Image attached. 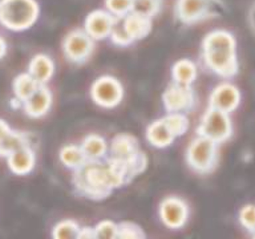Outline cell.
Masks as SVG:
<instances>
[{
	"mask_svg": "<svg viewBox=\"0 0 255 239\" xmlns=\"http://www.w3.org/2000/svg\"><path fill=\"white\" fill-rule=\"evenodd\" d=\"M134 174L125 165L109 158L107 162L87 161L83 166L75 170L73 183L80 193L88 198L103 199L112 190L129 182Z\"/></svg>",
	"mask_w": 255,
	"mask_h": 239,
	"instance_id": "obj_1",
	"label": "cell"
},
{
	"mask_svg": "<svg viewBox=\"0 0 255 239\" xmlns=\"http://www.w3.org/2000/svg\"><path fill=\"white\" fill-rule=\"evenodd\" d=\"M202 57L206 67L221 77L229 79L238 72L235 39L230 32H210L203 40Z\"/></svg>",
	"mask_w": 255,
	"mask_h": 239,
	"instance_id": "obj_2",
	"label": "cell"
},
{
	"mask_svg": "<svg viewBox=\"0 0 255 239\" xmlns=\"http://www.w3.org/2000/svg\"><path fill=\"white\" fill-rule=\"evenodd\" d=\"M39 12L36 0H0V24L9 31L29 29L39 17Z\"/></svg>",
	"mask_w": 255,
	"mask_h": 239,
	"instance_id": "obj_3",
	"label": "cell"
},
{
	"mask_svg": "<svg viewBox=\"0 0 255 239\" xmlns=\"http://www.w3.org/2000/svg\"><path fill=\"white\" fill-rule=\"evenodd\" d=\"M109 154L112 159L125 165L134 175L146 166V158L139 151L137 139L129 134L116 135L109 147Z\"/></svg>",
	"mask_w": 255,
	"mask_h": 239,
	"instance_id": "obj_4",
	"label": "cell"
},
{
	"mask_svg": "<svg viewBox=\"0 0 255 239\" xmlns=\"http://www.w3.org/2000/svg\"><path fill=\"white\" fill-rule=\"evenodd\" d=\"M186 161L191 169L201 174L210 173L218 161V143L198 134L187 147Z\"/></svg>",
	"mask_w": 255,
	"mask_h": 239,
	"instance_id": "obj_5",
	"label": "cell"
},
{
	"mask_svg": "<svg viewBox=\"0 0 255 239\" xmlns=\"http://www.w3.org/2000/svg\"><path fill=\"white\" fill-rule=\"evenodd\" d=\"M233 125L227 112L209 107L203 115L198 126V134L213 139L214 142L222 143L231 137Z\"/></svg>",
	"mask_w": 255,
	"mask_h": 239,
	"instance_id": "obj_6",
	"label": "cell"
},
{
	"mask_svg": "<svg viewBox=\"0 0 255 239\" xmlns=\"http://www.w3.org/2000/svg\"><path fill=\"white\" fill-rule=\"evenodd\" d=\"M218 0H177L175 16L183 24L199 23L217 15Z\"/></svg>",
	"mask_w": 255,
	"mask_h": 239,
	"instance_id": "obj_7",
	"label": "cell"
},
{
	"mask_svg": "<svg viewBox=\"0 0 255 239\" xmlns=\"http://www.w3.org/2000/svg\"><path fill=\"white\" fill-rule=\"evenodd\" d=\"M95 48V40L85 29H75L69 32L63 41L64 55L69 61L76 64L85 63L91 57Z\"/></svg>",
	"mask_w": 255,
	"mask_h": 239,
	"instance_id": "obj_8",
	"label": "cell"
},
{
	"mask_svg": "<svg viewBox=\"0 0 255 239\" xmlns=\"http://www.w3.org/2000/svg\"><path fill=\"white\" fill-rule=\"evenodd\" d=\"M91 96L97 105L113 108L123 100L124 89L120 81L112 76H103L92 84Z\"/></svg>",
	"mask_w": 255,
	"mask_h": 239,
	"instance_id": "obj_9",
	"label": "cell"
},
{
	"mask_svg": "<svg viewBox=\"0 0 255 239\" xmlns=\"http://www.w3.org/2000/svg\"><path fill=\"white\" fill-rule=\"evenodd\" d=\"M163 105L167 112H190L197 104V96L190 85L171 84L162 96Z\"/></svg>",
	"mask_w": 255,
	"mask_h": 239,
	"instance_id": "obj_10",
	"label": "cell"
},
{
	"mask_svg": "<svg viewBox=\"0 0 255 239\" xmlns=\"http://www.w3.org/2000/svg\"><path fill=\"white\" fill-rule=\"evenodd\" d=\"M159 217L169 229H181L185 226L189 217L187 203L178 197H167L159 205Z\"/></svg>",
	"mask_w": 255,
	"mask_h": 239,
	"instance_id": "obj_11",
	"label": "cell"
},
{
	"mask_svg": "<svg viewBox=\"0 0 255 239\" xmlns=\"http://www.w3.org/2000/svg\"><path fill=\"white\" fill-rule=\"evenodd\" d=\"M239 103H241V93L238 88L230 83L219 84L211 92L210 107L213 108L230 113L238 108Z\"/></svg>",
	"mask_w": 255,
	"mask_h": 239,
	"instance_id": "obj_12",
	"label": "cell"
},
{
	"mask_svg": "<svg viewBox=\"0 0 255 239\" xmlns=\"http://www.w3.org/2000/svg\"><path fill=\"white\" fill-rule=\"evenodd\" d=\"M116 17L111 12L97 9L91 12L85 20V31L93 40H104L109 37Z\"/></svg>",
	"mask_w": 255,
	"mask_h": 239,
	"instance_id": "obj_13",
	"label": "cell"
},
{
	"mask_svg": "<svg viewBox=\"0 0 255 239\" xmlns=\"http://www.w3.org/2000/svg\"><path fill=\"white\" fill-rule=\"evenodd\" d=\"M52 107V92L47 85H39L31 97L23 103L25 115L32 119H40L48 113Z\"/></svg>",
	"mask_w": 255,
	"mask_h": 239,
	"instance_id": "obj_14",
	"label": "cell"
},
{
	"mask_svg": "<svg viewBox=\"0 0 255 239\" xmlns=\"http://www.w3.org/2000/svg\"><path fill=\"white\" fill-rule=\"evenodd\" d=\"M7 162L9 170L16 175H27L29 174L36 163L35 150L31 145L23 146L17 150L12 151L7 157Z\"/></svg>",
	"mask_w": 255,
	"mask_h": 239,
	"instance_id": "obj_15",
	"label": "cell"
},
{
	"mask_svg": "<svg viewBox=\"0 0 255 239\" xmlns=\"http://www.w3.org/2000/svg\"><path fill=\"white\" fill-rule=\"evenodd\" d=\"M28 72L35 77V80L40 85H45L55 73V64L49 56L39 53V55L33 56L29 61Z\"/></svg>",
	"mask_w": 255,
	"mask_h": 239,
	"instance_id": "obj_16",
	"label": "cell"
},
{
	"mask_svg": "<svg viewBox=\"0 0 255 239\" xmlns=\"http://www.w3.org/2000/svg\"><path fill=\"white\" fill-rule=\"evenodd\" d=\"M146 138L153 146L167 147L170 146L177 137L169 129L167 123L165 122V120L161 119L149 125L146 130Z\"/></svg>",
	"mask_w": 255,
	"mask_h": 239,
	"instance_id": "obj_17",
	"label": "cell"
},
{
	"mask_svg": "<svg viewBox=\"0 0 255 239\" xmlns=\"http://www.w3.org/2000/svg\"><path fill=\"white\" fill-rule=\"evenodd\" d=\"M124 24L133 41L146 37L151 29V19L134 13V12L124 16Z\"/></svg>",
	"mask_w": 255,
	"mask_h": 239,
	"instance_id": "obj_18",
	"label": "cell"
},
{
	"mask_svg": "<svg viewBox=\"0 0 255 239\" xmlns=\"http://www.w3.org/2000/svg\"><path fill=\"white\" fill-rule=\"evenodd\" d=\"M40 84L35 80V77L27 72V73H20L16 76L12 84V89H13V95L16 97V101H19L21 105L28 97L33 95V92L39 88Z\"/></svg>",
	"mask_w": 255,
	"mask_h": 239,
	"instance_id": "obj_19",
	"label": "cell"
},
{
	"mask_svg": "<svg viewBox=\"0 0 255 239\" xmlns=\"http://www.w3.org/2000/svg\"><path fill=\"white\" fill-rule=\"evenodd\" d=\"M173 81L179 85H191L197 79V65L191 60H178L171 69Z\"/></svg>",
	"mask_w": 255,
	"mask_h": 239,
	"instance_id": "obj_20",
	"label": "cell"
},
{
	"mask_svg": "<svg viewBox=\"0 0 255 239\" xmlns=\"http://www.w3.org/2000/svg\"><path fill=\"white\" fill-rule=\"evenodd\" d=\"M84 153L87 155L88 161H99L103 159L108 153L107 141L99 134H89L84 138L81 143Z\"/></svg>",
	"mask_w": 255,
	"mask_h": 239,
	"instance_id": "obj_21",
	"label": "cell"
},
{
	"mask_svg": "<svg viewBox=\"0 0 255 239\" xmlns=\"http://www.w3.org/2000/svg\"><path fill=\"white\" fill-rule=\"evenodd\" d=\"M60 161L68 169L77 170L87 162L88 158L81 145H67L60 150Z\"/></svg>",
	"mask_w": 255,
	"mask_h": 239,
	"instance_id": "obj_22",
	"label": "cell"
},
{
	"mask_svg": "<svg viewBox=\"0 0 255 239\" xmlns=\"http://www.w3.org/2000/svg\"><path fill=\"white\" fill-rule=\"evenodd\" d=\"M163 120L175 137H181L189 129V119L186 113H182V112H167Z\"/></svg>",
	"mask_w": 255,
	"mask_h": 239,
	"instance_id": "obj_23",
	"label": "cell"
},
{
	"mask_svg": "<svg viewBox=\"0 0 255 239\" xmlns=\"http://www.w3.org/2000/svg\"><path fill=\"white\" fill-rule=\"evenodd\" d=\"M109 37H111L112 43L116 44V45H120V47H127V45H130L131 43H134L130 35L128 33L127 27L124 24V17H116Z\"/></svg>",
	"mask_w": 255,
	"mask_h": 239,
	"instance_id": "obj_24",
	"label": "cell"
},
{
	"mask_svg": "<svg viewBox=\"0 0 255 239\" xmlns=\"http://www.w3.org/2000/svg\"><path fill=\"white\" fill-rule=\"evenodd\" d=\"M161 0H133L131 12L153 19L161 9Z\"/></svg>",
	"mask_w": 255,
	"mask_h": 239,
	"instance_id": "obj_25",
	"label": "cell"
},
{
	"mask_svg": "<svg viewBox=\"0 0 255 239\" xmlns=\"http://www.w3.org/2000/svg\"><path fill=\"white\" fill-rule=\"evenodd\" d=\"M80 231V226L77 222L72 221V219H65L61 221L53 227L52 230V237L59 239H67V238H77Z\"/></svg>",
	"mask_w": 255,
	"mask_h": 239,
	"instance_id": "obj_26",
	"label": "cell"
},
{
	"mask_svg": "<svg viewBox=\"0 0 255 239\" xmlns=\"http://www.w3.org/2000/svg\"><path fill=\"white\" fill-rule=\"evenodd\" d=\"M105 7L115 17H124L131 12L133 0H105Z\"/></svg>",
	"mask_w": 255,
	"mask_h": 239,
	"instance_id": "obj_27",
	"label": "cell"
},
{
	"mask_svg": "<svg viewBox=\"0 0 255 239\" xmlns=\"http://www.w3.org/2000/svg\"><path fill=\"white\" fill-rule=\"evenodd\" d=\"M117 238L124 239H141L145 238L142 229L131 222H123L119 225V235Z\"/></svg>",
	"mask_w": 255,
	"mask_h": 239,
	"instance_id": "obj_28",
	"label": "cell"
},
{
	"mask_svg": "<svg viewBox=\"0 0 255 239\" xmlns=\"http://www.w3.org/2000/svg\"><path fill=\"white\" fill-rule=\"evenodd\" d=\"M239 222L249 233L255 231V205H246L239 211Z\"/></svg>",
	"mask_w": 255,
	"mask_h": 239,
	"instance_id": "obj_29",
	"label": "cell"
},
{
	"mask_svg": "<svg viewBox=\"0 0 255 239\" xmlns=\"http://www.w3.org/2000/svg\"><path fill=\"white\" fill-rule=\"evenodd\" d=\"M96 238H117L119 235V225L112 221H103L97 223L95 227Z\"/></svg>",
	"mask_w": 255,
	"mask_h": 239,
	"instance_id": "obj_30",
	"label": "cell"
},
{
	"mask_svg": "<svg viewBox=\"0 0 255 239\" xmlns=\"http://www.w3.org/2000/svg\"><path fill=\"white\" fill-rule=\"evenodd\" d=\"M12 131V129L9 127V125H8L4 120L0 119V149H1V146H3L4 141L7 139V137L9 135V133Z\"/></svg>",
	"mask_w": 255,
	"mask_h": 239,
	"instance_id": "obj_31",
	"label": "cell"
},
{
	"mask_svg": "<svg viewBox=\"0 0 255 239\" xmlns=\"http://www.w3.org/2000/svg\"><path fill=\"white\" fill-rule=\"evenodd\" d=\"M77 238H96L95 227H80Z\"/></svg>",
	"mask_w": 255,
	"mask_h": 239,
	"instance_id": "obj_32",
	"label": "cell"
},
{
	"mask_svg": "<svg viewBox=\"0 0 255 239\" xmlns=\"http://www.w3.org/2000/svg\"><path fill=\"white\" fill-rule=\"evenodd\" d=\"M5 55H7V43H5V40L0 36V60L3 59Z\"/></svg>",
	"mask_w": 255,
	"mask_h": 239,
	"instance_id": "obj_33",
	"label": "cell"
},
{
	"mask_svg": "<svg viewBox=\"0 0 255 239\" xmlns=\"http://www.w3.org/2000/svg\"><path fill=\"white\" fill-rule=\"evenodd\" d=\"M251 237H253V238H255V231L254 233H251Z\"/></svg>",
	"mask_w": 255,
	"mask_h": 239,
	"instance_id": "obj_34",
	"label": "cell"
}]
</instances>
